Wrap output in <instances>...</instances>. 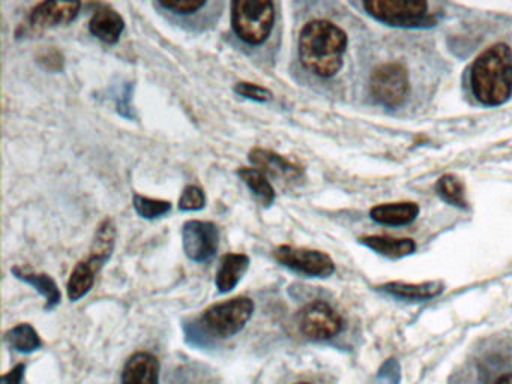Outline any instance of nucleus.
<instances>
[{
    "label": "nucleus",
    "mask_w": 512,
    "mask_h": 384,
    "mask_svg": "<svg viewBox=\"0 0 512 384\" xmlns=\"http://www.w3.org/2000/svg\"><path fill=\"white\" fill-rule=\"evenodd\" d=\"M254 302L250 297L238 296L209 306L202 317L200 326L212 336L230 338L244 329L253 317Z\"/></svg>",
    "instance_id": "nucleus-4"
},
{
    "label": "nucleus",
    "mask_w": 512,
    "mask_h": 384,
    "mask_svg": "<svg viewBox=\"0 0 512 384\" xmlns=\"http://www.w3.org/2000/svg\"><path fill=\"white\" fill-rule=\"evenodd\" d=\"M100 270L86 258V260L80 261L73 272H71L70 279L67 282V294L68 299L71 302H77V300L85 297L86 294L91 291L94 287L95 276Z\"/></svg>",
    "instance_id": "nucleus-19"
},
{
    "label": "nucleus",
    "mask_w": 512,
    "mask_h": 384,
    "mask_svg": "<svg viewBox=\"0 0 512 384\" xmlns=\"http://www.w3.org/2000/svg\"><path fill=\"white\" fill-rule=\"evenodd\" d=\"M5 341L20 353H32L43 345L40 335L29 323H20L5 333Z\"/></svg>",
    "instance_id": "nucleus-22"
},
{
    "label": "nucleus",
    "mask_w": 512,
    "mask_h": 384,
    "mask_svg": "<svg viewBox=\"0 0 512 384\" xmlns=\"http://www.w3.org/2000/svg\"><path fill=\"white\" fill-rule=\"evenodd\" d=\"M220 245V231L214 222L187 221L182 227V246L190 260L203 263L214 257Z\"/></svg>",
    "instance_id": "nucleus-9"
},
{
    "label": "nucleus",
    "mask_w": 512,
    "mask_h": 384,
    "mask_svg": "<svg viewBox=\"0 0 512 384\" xmlns=\"http://www.w3.org/2000/svg\"><path fill=\"white\" fill-rule=\"evenodd\" d=\"M133 206L136 212L145 219H157L172 210V203L170 201L143 197L140 194L134 195Z\"/></svg>",
    "instance_id": "nucleus-24"
},
{
    "label": "nucleus",
    "mask_w": 512,
    "mask_h": 384,
    "mask_svg": "<svg viewBox=\"0 0 512 384\" xmlns=\"http://www.w3.org/2000/svg\"><path fill=\"white\" fill-rule=\"evenodd\" d=\"M25 369L26 366L23 365V363H19V365L14 366L10 372L2 375V378H0V384H22Z\"/></svg>",
    "instance_id": "nucleus-30"
},
{
    "label": "nucleus",
    "mask_w": 512,
    "mask_h": 384,
    "mask_svg": "<svg viewBox=\"0 0 512 384\" xmlns=\"http://www.w3.org/2000/svg\"><path fill=\"white\" fill-rule=\"evenodd\" d=\"M368 248L389 258H401L416 251L415 240L388 236H365L359 239Z\"/></svg>",
    "instance_id": "nucleus-18"
},
{
    "label": "nucleus",
    "mask_w": 512,
    "mask_h": 384,
    "mask_svg": "<svg viewBox=\"0 0 512 384\" xmlns=\"http://www.w3.org/2000/svg\"><path fill=\"white\" fill-rule=\"evenodd\" d=\"M298 327L311 341H328L343 330V318L325 300H313L299 311Z\"/></svg>",
    "instance_id": "nucleus-7"
},
{
    "label": "nucleus",
    "mask_w": 512,
    "mask_h": 384,
    "mask_svg": "<svg viewBox=\"0 0 512 384\" xmlns=\"http://www.w3.org/2000/svg\"><path fill=\"white\" fill-rule=\"evenodd\" d=\"M491 384H512V372H505V374L497 377Z\"/></svg>",
    "instance_id": "nucleus-31"
},
{
    "label": "nucleus",
    "mask_w": 512,
    "mask_h": 384,
    "mask_svg": "<svg viewBox=\"0 0 512 384\" xmlns=\"http://www.w3.org/2000/svg\"><path fill=\"white\" fill-rule=\"evenodd\" d=\"M346 48V32L332 21H310L299 35V59L305 69L319 77H334L343 68Z\"/></svg>",
    "instance_id": "nucleus-1"
},
{
    "label": "nucleus",
    "mask_w": 512,
    "mask_h": 384,
    "mask_svg": "<svg viewBox=\"0 0 512 384\" xmlns=\"http://www.w3.org/2000/svg\"><path fill=\"white\" fill-rule=\"evenodd\" d=\"M370 90L379 104L400 107L410 93L409 72L401 63H385L371 75Z\"/></svg>",
    "instance_id": "nucleus-6"
},
{
    "label": "nucleus",
    "mask_w": 512,
    "mask_h": 384,
    "mask_svg": "<svg viewBox=\"0 0 512 384\" xmlns=\"http://www.w3.org/2000/svg\"><path fill=\"white\" fill-rule=\"evenodd\" d=\"M38 63L47 71H62L64 69V56L58 50L44 51L38 57Z\"/></svg>",
    "instance_id": "nucleus-28"
},
{
    "label": "nucleus",
    "mask_w": 512,
    "mask_h": 384,
    "mask_svg": "<svg viewBox=\"0 0 512 384\" xmlns=\"http://www.w3.org/2000/svg\"><path fill=\"white\" fill-rule=\"evenodd\" d=\"M274 3L269 0H236L232 3V27L241 41L260 45L274 29Z\"/></svg>",
    "instance_id": "nucleus-3"
},
{
    "label": "nucleus",
    "mask_w": 512,
    "mask_h": 384,
    "mask_svg": "<svg viewBox=\"0 0 512 384\" xmlns=\"http://www.w3.org/2000/svg\"><path fill=\"white\" fill-rule=\"evenodd\" d=\"M116 242V225L110 218L104 219L98 225L95 231L94 240H92L91 252H89L88 260L101 270V267L112 257L113 249Z\"/></svg>",
    "instance_id": "nucleus-15"
},
{
    "label": "nucleus",
    "mask_w": 512,
    "mask_h": 384,
    "mask_svg": "<svg viewBox=\"0 0 512 384\" xmlns=\"http://www.w3.org/2000/svg\"><path fill=\"white\" fill-rule=\"evenodd\" d=\"M157 5L175 14L190 15L205 8L206 2L205 0H185V2H158Z\"/></svg>",
    "instance_id": "nucleus-27"
},
{
    "label": "nucleus",
    "mask_w": 512,
    "mask_h": 384,
    "mask_svg": "<svg viewBox=\"0 0 512 384\" xmlns=\"http://www.w3.org/2000/svg\"><path fill=\"white\" fill-rule=\"evenodd\" d=\"M383 291L407 300H428L442 293L443 287L439 282H422V284H407V282H388L382 285Z\"/></svg>",
    "instance_id": "nucleus-20"
},
{
    "label": "nucleus",
    "mask_w": 512,
    "mask_h": 384,
    "mask_svg": "<svg viewBox=\"0 0 512 384\" xmlns=\"http://www.w3.org/2000/svg\"><path fill=\"white\" fill-rule=\"evenodd\" d=\"M125 21L119 12L110 6H100L89 21V30L106 44H116L124 33Z\"/></svg>",
    "instance_id": "nucleus-13"
},
{
    "label": "nucleus",
    "mask_w": 512,
    "mask_h": 384,
    "mask_svg": "<svg viewBox=\"0 0 512 384\" xmlns=\"http://www.w3.org/2000/svg\"><path fill=\"white\" fill-rule=\"evenodd\" d=\"M82 3L80 2H41L29 12V26L34 30L52 29L67 26L76 20Z\"/></svg>",
    "instance_id": "nucleus-11"
},
{
    "label": "nucleus",
    "mask_w": 512,
    "mask_h": 384,
    "mask_svg": "<svg viewBox=\"0 0 512 384\" xmlns=\"http://www.w3.org/2000/svg\"><path fill=\"white\" fill-rule=\"evenodd\" d=\"M437 194L446 201L457 207H467L466 191L463 182L454 174H445L437 180Z\"/></svg>",
    "instance_id": "nucleus-23"
},
{
    "label": "nucleus",
    "mask_w": 512,
    "mask_h": 384,
    "mask_svg": "<svg viewBox=\"0 0 512 384\" xmlns=\"http://www.w3.org/2000/svg\"><path fill=\"white\" fill-rule=\"evenodd\" d=\"M380 384H398L400 381V368L395 360H388L380 369Z\"/></svg>",
    "instance_id": "nucleus-29"
},
{
    "label": "nucleus",
    "mask_w": 512,
    "mask_h": 384,
    "mask_svg": "<svg viewBox=\"0 0 512 384\" xmlns=\"http://www.w3.org/2000/svg\"><path fill=\"white\" fill-rule=\"evenodd\" d=\"M419 215L418 204L407 203L379 204L371 209L370 216L373 221L383 225H407L415 221Z\"/></svg>",
    "instance_id": "nucleus-16"
},
{
    "label": "nucleus",
    "mask_w": 512,
    "mask_h": 384,
    "mask_svg": "<svg viewBox=\"0 0 512 384\" xmlns=\"http://www.w3.org/2000/svg\"><path fill=\"white\" fill-rule=\"evenodd\" d=\"M122 384H160V360L148 351L134 353L122 369Z\"/></svg>",
    "instance_id": "nucleus-12"
},
{
    "label": "nucleus",
    "mask_w": 512,
    "mask_h": 384,
    "mask_svg": "<svg viewBox=\"0 0 512 384\" xmlns=\"http://www.w3.org/2000/svg\"><path fill=\"white\" fill-rule=\"evenodd\" d=\"M248 159L254 168L265 173L266 176L274 177V179L284 180L287 183L298 182L304 176V168L295 162L284 158L280 153L272 152L263 147H254L248 153Z\"/></svg>",
    "instance_id": "nucleus-10"
},
{
    "label": "nucleus",
    "mask_w": 512,
    "mask_h": 384,
    "mask_svg": "<svg viewBox=\"0 0 512 384\" xmlns=\"http://www.w3.org/2000/svg\"><path fill=\"white\" fill-rule=\"evenodd\" d=\"M293 384H313V383H310V381H298V383H293Z\"/></svg>",
    "instance_id": "nucleus-32"
},
{
    "label": "nucleus",
    "mask_w": 512,
    "mask_h": 384,
    "mask_svg": "<svg viewBox=\"0 0 512 384\" xmlns=\"http://www.w3.org/2000/svg\"><path fill=\"white\" fill-rule=\"evenodd\" d=\"M235 92L238 93V95L244 96V98L257 102H266L272 98L271 90L259 86V84L248 83V81L236 83Z\"/></svg>",
    "instance_id": "nucleus-26"
},
{
    "label": "nucleus",
    "mask_w": 512,
    "mask_h": 384,
    "mask_svg": "<svg viewBox=\"0 0 512 384\" xmlns=\"http://www.w3.org/2000/svg\"><path fill=\"white\" fill-rule=\"evenodd\" d=\"M473 93L484 105H500L512 95V54L506 44L482 51L470 74Z\"/></svg>",
    "instance_id": "nucleus-2"
},
{
    "label": "nucleus",
    "mask_w": 512,
    "mask_h": 384,
    "mask_svg": "<svg viewBox=\"0 0 512 384\" xmlns=\"http://www.w3.org/2000/svg\"><path fill=\"white\" fill-rule=\"evenodd\" d=\"M241 180H244L245 185L250 188V191L256 195L257 200L263 206H271L275 200L274 186L269 182L268 176L257 168L241 167L236 171Z\"/></svg>",
    "instance_id": "nucleus-21"
},
{
    "label": "nucleus",
    "mask_w": 512,
    "mask_h": 384,
    "mask_svg": "<svg viewBox=\"0 0 512 384\" xmlns=\"http://www.w3.org/2000/svg\"><path fill=\"white\" fill-rule=\"evenodd\" d=\"M250 267V257L245 254H226L220 261L215 285L220 293H229L239 284Z\"/></svg>",
    "instance_id": "nucleus-14"
},
{
    "label": "nucleus",
    "mask_w": 512,
    "mask_h": 384,
    "mask_svg": "<svg viewBox=\"0 0 512 384\" xmlns=\"http://www.w3.org/2000/svg\"><path fill=\"white\" fill-rule=\"evenodd\" d=\"M11 272L16 275L17 279L32 285L35 290L40 291L46 297V306H44L46 311H52L61 303V291H59L58 284L53 281L52 276L46 275V273L26 272L22 267H13Z\"/></svg>",
    "instance_id": "nucleus-17"
},
{
    "label": "nucleus",
    "mask_w": 512,
    "mask_h": 384,
    "mask_svg": "<svg viewBox=\"0 0 512 384\" xmlns=\"http://www.w3.org/2000/svg\"><path fill=\"white\" fill-rule=\"evenodd\" d=\"M364 8L371 17L389 26L425 27L436 23L424 0H370Z\"/></svg>",
    "instance_id": "nucleus-5"
},
{
    "label": "nucleus",
    "mask_w": 512,
    "mask_h": 384,
    "mask_svg": "<svg viewBox=\"0 0 512 384\" xmlns=\"http://www.w3.org/2000/svg\"><path fill=\"white\" fill-rule=\"evenodd\" d=\"M272 254H274L278 263L295 270V272L302 273V275L328 278L335 272V264L332 258L325 252L317 251V249L280 245L274 249Z\"/></svg>",
    "instance_id": "nucleus-8"
},
{
    "label": "nucleus",
    "mask_w": 512,
    "mask_h": 384,
    "mask_svg": "<svg viewBox=\"0 0 512 384\" xmlns=\"http://www.w3.org/2000/svg\"><path fill=\"white\" fill-rule=\"evenodd\" d=\"M205 206V192L196 185L185 186L181 198H179V210H182V212H196V210H202Z\"/></svg>",
    "instance_id": "nucleus-25"
}]
</instances>
